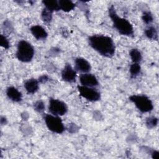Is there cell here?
Here are the masks:
<instances>
[{
  "instance_id": "obj_1",
  "label": "cell",
  "mask_w": 159,
  "mask_h": 159,
  "mask_svg": "<svg viewBox=\"0 0 159 159\" xmlns=\"http://www.w3.org/2000/svg\"><path fill=\"white\" fill-rule=\"evenodd\" d=\"M89 45L99 55L112 58L116 52V46L113 39L107 35L94 34L88 39Z\"/></svg>"
},
{
  "instance_id": "obj_2",
  "label": "cell",
  "mask_w": 159,
  "mask_h": 159,
  "mask_svg": "<svg viewBox=\"0 0 159 159\" xmlns=\"http://www.w3.org/2000/svg\"><path fill=\"white\" fill-rule=\"evenodd\" d=\"M109 16L111 18L113 27L121 35L133 37L134 34L132 24L126 19L121 17L117 15L113 5H111L108 10Z\"/></svg>"
},
{
  "instance_id": "obj_3",
  "label": "cell",
  "mask_w": 159,
  "mask_h": 159,
  "mask_svg": "<svg viewBox=\"0 0 159 159\" xmlns=\"http://www.w3.org/2000/svg\"><path fill=\"white\" fill-rule=\"evenodd\" d=\"M34 53V48L29 42L21 40L18 42L16 57L19 61L23 63H29L33 59Z\"/></svg>"
},
{
  "instance_id": "obj_4",
  "label": "cell",
  "mask_w": 159,
  "mask_h": 159,
  "mask_svg": "<svg viewBox=\"0 0 159 159\" xmlns=\"http://www.w3.org/2000/svg\"><path fill=\"white\" fill-rule=\"evenodd\" d=\"M129 99L142 113L150 112L153 109L152 100L145 94H133L130 96Z\"/></svg>"
},
{
  "instance_id": "obj_5",
  "label": "cell",
  "mask_w": 159,
  "mask_h": 159,
  "mask_svg": "<svg viewBox=\"0 0 159 159\" xmlns=\"http://www.w3.org/2000/svg\"><path fill=\"white\" fill-rule=\"evenodd\" d=\"M43 118L47 127L51 132L60 134L65 131V127L60 116L45 114Z\"/></svg>"
},
{
  "instance_id": "obj_6",
  "label": "cell",
  "mask_w": 159,
  "mask_h": 159,
  "mask_svg": "<svg viewBox=\"0 0 159 159\" xmlns=\"http://www.w3.org/2000/svg\"><path fill=\"white\" fill-rule=\"evenodd\" d=\"M48 109L51 114L61 116L68 112V106L63 101L50 98L49 99Z\"/></svg>"
},
{
  "instance_id": "obj_7",
  "label": "cell",
  "mask_w": 159,
  "mask_h": 159,
  "mask_svg": "<svg viewBox=\"0 0 159 159\" xmlns=\"http://www.w3.org/2000/svg\"><path fill=\"white\" fill-rule=\"evenodd\" d=\"M80 95L91 102H96L101 99V93L95 88L82 85L77 86Z\"/></svg>"
},
{
  "instance_id": "obj_8",
  "label": "cell",
  "mask_w": 159,
  "mask_h": 159,
  "mask_svg": "<svg viewBox=\"0 0 159 159\" xmlns=\"http://www.w3.org/2000/svg\"><path fill=\"white\" fill-rule=\"evenodd\" d=\"M61 79L67 83H74L76 81V71L69 63H66L61 71Z\"/></svg>"
},
{
  "instance_id": "obj_9",
  "label": "cell",
  "mask_w": 159,
  "mask_h": 159,
  "mask_svg": "<svg viewBox=\"0 0 159 159\" xmlns=\"http://www.w3.org/2000/svg\"><path fill=\"white\" fill-rule=\"evenodd\" d=\"M79 79L80 84L82 86L94 88L99 85V82L96 76L89 73L81 74Z\"/></svg>"
},
{
  "instance_id": "obj_10",
  "label": "cell",
  "mask_w": 159,
  "mask_h": 159,
  "mask_svg": "<svg viewBox=\"0 0 159 159\" xmlns=\"http://www.w3.org/2000/svg\"><path fill=\"white\" fill-rule=\"evenodd\" d=\"M91 69L89 62L84 58L78 57L75 60V70L76 71L86 73H89Z\"/></svg>"
},
{
  "instance_id": "obj_11",
  "label": "cell",
  "mask_w": 159,
  "mask_h": 159,
  "mask_svg": "<svg viewBox=\"0 0 159 159\" xmlns=\"http://www.w3.org/2000/svg\"><path fill=\"white\" fill-rule=\"evenodd\" d=\"M30 31L32 35L39 40H45L48 37V33L45 29L39 25H32L30 28Z\"/></svg>"
},
{
  "instance_id": "obj_12",
  "label": "cell",
  "mask_w": 159,
  "mask_h": 159,
  "mask_svg": "<svg viewBox=\"0 0 159 159\" xmlns=\"http://www.w3.org/2000/svg\"><path fill=\"white\" fill-rule=\"evenodd\" d=\"M6 94L7 98L13 102H19L22 100V94L21 92L14 86H9L7 88Z\"/></svg>"
},
{
  "instance_id": "obj_13",
  "label": "cell",
  "mask_w": 159,
  "mask_h": 159,
  "mask_svg": "<svg viewBox=\"0 0 159 159\" xmlns=\"http://www.w3.org/2000/svg\"><path fill=\"white\" fill-rule=\"evenodd\" d=\"M39 82L35 78H30L24 83V88L29 94L35 93L39 88Z\"/></svg>"
},
{
  "instance_id": "obj_14",
  "label": "cell",
  "mask_w": 159,
  "mask_h": 159,
  "mask_svg": "<svg viewBox=\"0 0 159 159\" xmlns=\"http://www.w3.org/2000/svg\"><path fill=\"white\" fill-rule=\"evenodd\" d=\"M58 4L60 10L65 12L73 10L76 6V4L70 0H59Z\"/></svg>"
},
{
  "instance_id": "obj_15",
  "label": "cell",
  "mask_w": 159,
  "mask_h": 159,
  "mask_svg": "<svg viewBox=\"0 0 159 159\" xmlns=\"http://www.w3.org/2000/svg\"><path fill=\"white\" fill-rule=\"evenodd\" d=\"M42 4L44 5L45 8L47 9L50 11L53 12H57L60 10L58 1L57 0H48V1H42Z\"/></svg>"
},
{
  "instance_id": "obj_16",
  "label": "cell",
  "mask_w": 159,
  "mask_h": 159,
  "mask_svg": "<svg viewBox=\"0 0 159 159\" xmlns=\"http://www.w3.org/2000/svg\"><path fill=\"white\" fill-rule=\"evenodd\" d=\"M145 36L150 40H158V33L156 28L152 25L148 26L144 31Z\"/></svg>"
},
{
  "instance_id": "obj_17",
  "label": "cell",
  "mask_w": 159,
  "mask_h": 159,
  "mask_svg": "<svg viewBox=\"0 0 159 159\" xmlns=\"http://www.w3.org/2000/svg\"><path fill=\"white\" fill-rule=\"evenodd\" d=\"M129 55L132 63H140L142 59V55L140 50L137 48H132L129 52Z\"/></svg>"
},
{
  "instance_id": "obj_18",
  "label": "cell",
  "mask_w": 159,
  "mask_h": 159,
  "mask_svg": "<svg viewBox=\"0 0 159 159\" xmlns=\"http://www.w3.org/2000/svg\"><path fill=\"white\" fill-rule=\"evenodd\" d=\"M141 71V66L139 63H132V64L130 66L129 72L130 74L131 78H135L137 77Z\"/></svg>"
},
{
  "instance_id": "obj_19",
  "label": "cell",
  "mask_w": 159,
  "mask_h": 159,
  "mask_svg": "<svg viewBox=\"0 0 159 159\" xmlns=\"http://www.w3.org/2000/svg\"><path fill=\"white\" fill-rule=\"evenodd\" d=\"M52 17H53V12L44 7L41 12L42 20L44 22L47 24H49L51 22L52 20Z\"/></svg>"
},
{
  "instance_id": "obj_20",
  "label": "cell",
  "mask_w": 159,
  "mask_h": 159,
  "mask_svg": "<svg viewBox=\"0 0 159 159\" xmlns=\"http://www.w3.org/2000/svg\"><path fill=\"white\" fill-rule=\"evenodd\" d=\"M158 118L155 116L148 117L146 119L145 124L148 129H153L158 124Z\"/></svg>"
},
{
  "instance_id": "obj_21",
  "label": "cell",
  "mask_w": 159,
  "mask_h": 159,
  "mask_svg": "<svg viewBox=\"0 0 159 159\" xmlns=\"http://www.w3.org/2000/svg\"><path fill=\"white\" fill-rule=\"evenodd\" d=\"M143 22L146 24H150L153 21V16L150 11H144L142 16Z\"/></svg>"
},
{
  "instance_id": "obj_22",
  "label": "cell",
  "mask_w": 159,
  "mask_h": 159,
  "mask_svg": "<svg viewBox=\"0 0 159 159\" xmlns=\"http://www.w3.org/2000/svg\"><path fill=\"white\" fill-rule=\"evenodd\" d=\"M45 108L44 102L42 100H38L34 104V109L35 111L39 113H42L44 111Z\"/></svg>"
},
{
  "instance_id": "obj_23",
  "label": "cell",
  "mask_w": 159,
  "mask_h": 159,
  "mask_svg": "<svg viewBox=\"0 0 159 159\" xmlns=\"http://www.w3.org/2000/svg\"><path fill=\"white\" fill-rule=\"evenodd\" d=\"M0 43H1V46L4 48L5 49H8L10 47L9 40L3 34H1L0 35Z\"/></svg>"
},
{
  "instance_id": "obj_24",
  "label": "cell",
  "mask_w": 159,
  "mask_h": 159,
  "mask_svg": "<svg viewBox=\"0 0 159 159\" xmlns=\"http://www.w3.org/2000/svg\"><path fill=\"white\" fill-rule=\"evenodd\" d=\"M48 79H49V78H48V76L47 75H43L40 76L39 78L38 81H39V83H46L47 81H48Z\"/></svg>"
},
{
  "instance_id": "obj_25",
  "label": "cell",
  "mask_w": 159,
  "mask_h": 159,
  "mask_svg": "<svg viewBox=\"0 0 159 159\" xmlns=\"http://www.w3.org/2000/svg\"><path fill=\"white\" fill-rule=\"evenodd\" d=\"M152 157L153 159H158L159 158V152L157 150H153L152 153Z\"/></svg>"
},
{
  "instance_id": "obj_26",
  "label": "cell",
  "mask_w": 159,
  "mask_h": 159,
  "mask_svg": "<svg viewBox=\"0 0 159 159\" xmlns=\"http://www.w3.org/2000/svg\"><path fill=\"white\" fill-rule=\"evenodd\" d=\"M7 123V119L5 117H3V116H1V124L2 125H4V124H6Z\"/></svg>"
}]
</instances>
